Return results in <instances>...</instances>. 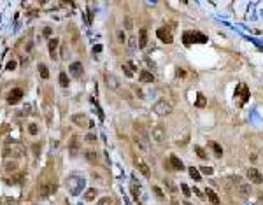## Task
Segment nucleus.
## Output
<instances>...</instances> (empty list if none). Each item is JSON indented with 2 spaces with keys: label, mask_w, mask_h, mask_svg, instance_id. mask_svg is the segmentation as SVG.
Instances as JSON below:
<instances>
[{
  "label": "nucleus",
  "mask_w": 263,
  "mask_h": 205,
  "mask_svg": "<svg viewBox=\"0 0 263 205\" xmlns=\"http://www.w3.org/2000/svg\"><path fill=\"white\" fill-rule=\"evenodd\" d=\"M172 104L168 102V100H165V98H161V100H158L156 104H155V107H153V110H155V114H158V116H170L172 114Z\"/></svg>",
  "instance_id": "nucleus-1"
},
{
  "label": "nucleus",
  "mask_w": 263,
  "mask_h": 205,
  "mask_svg": "<svg viewBox=\"0 0 263 205\" xmlns=\"http://www.w3.org/2000/svg\"><path fill=\"white\" fill-rule=\"evenodd\" d=\"M151 137L155 139L156 142H165V137H167V131H165V128L163 126H155L151 130Z\"/></svg>",
  "instance_id": "nucleus-2"
},
{
  "label": "nucleus",
  "mask_w": 263,
  "mask_h": 205,
  "mask_svg": "<svg viewBox=\"0 0 263 205\" xmlns=\"http://www.w3.org/2000/svg\"><path fill=\"white\" fill-rule=\"evenodd\" d=\"M21 98H23V89H19V88H14L11 93H9V97H7V102L12 105V104H18Z\"/></svg>",
  "instance_id": "nucleus-3"
},
{
  "label": "nucleus",
  "mask_w": 263,
  "mask_h": 205,
  "mask_svg": "<svg viewBox=\"0 0 263 205\" xmlns=\"http://www.w3.org/2000/svg\"><path fill=\"white\" fill-rule=\"evenodd\" d=\"M247 179L253 182V184H261L263 182V177H261V174L256 168H249L247 170Z\"/></svg>",
  "instance_id": "nucleus-4"
},
{
  "label": "nucleus",
  "mask_w": 263,
  "mask_h": 205,
  "mask_svg": "<svg viewBox=\"0 0 263 205\" xmlns=\"http://www.w3.org/2000/svg\"><path fill=\"white\" fill-rule=\"evenodd\" d=\"M156 35H158V39L161 40V42H167V44H170L172 40H174V37H172V33L167 30V28H158V32H156Z\"/></svg>",
  "instance_id": "nucleus-5"
},
{
  "label": "nucleus",
  "mask_w": 263,
  "mask_h": 205,
  "mask_svg": "<svg viewBox=\"0 0 263 205\" xmlns=\"http://www.w3.org/2000/svg\"><path fill=\"white\" fill-rule=\"evenodd\" d=\"M69 70H70V74H72L74 77H81V74H82V65H81V61H74V63H70Z\"/></svg>",
  "instance_id": "nucleus-6"
},
{
  "label": "nucleus",
  "mask_w": 263,
  "mask_h": 205,
  "mask_svg": "<svg viewBox=\"0 0 263 205\" xmlns=\"http://www.w3.org/2000/svg\"><path fill=\"white\" fill-rule=\"evenodd\" d=\"M135 167L142 172V175H144V177H149V175H151V168L142 161V159H135Z\"/></svg>",
  "instance_id": "nucleus-7"
},
{
  "label": "nucleus",
  "mask_w": 263,
  "mask_h": 205,
  "mask_svg": "<svg viewBox=\"0 0 263 205\" xmlns=\"http://www.w3.org/2000/svg\"><path fill=\"white\" fill-rule=\"evenodd\" d=\"M105 82H107V86L111 88V89H118V88H119L118 79H116L112 74H105Z\"/></svg>",
  "instance_id": "nucleus-8"
},
{
  "label": "nucleus",
  "mask_w": 263,
  "mask_h": 205,
  "mask_svg": "<svg viewBox=\"0 0 263 205\" xmlns=\"http://www.w3.org/2000/svg\"><path fill=\"white\" fill-rule=\"evenodd\" d=\"M242 95V104L244 102H247V98H249V91H247V88H246V84H238V88H237V91H235V95Z\"/></svg>",
  "instance_id": "nucleus-9"
},
{
  "label": "nucleus",
  "mask_w": 263,
  "mask_h": 205,
  "mask_svg": "<svg viewBox=\"0 0 263 205\" xmlns=\"http://www.w3.org/2000/svg\"><path fill=\"white\" fill-rule=\"evenodd\" d=\"M251 191H253V189H251L249 184H238V186H237V193H238L240 196H249Z\"/></svg>",
  "instance_id": "nucleus-10"
},
{
  "label": "nucleus",
  "mask_w": 263,
  "mask_h": 205,
  "mask_svg": "<svg viewBox=\"0 0 263 205\" xmlns=\"http://www.w3.org/2000/svg\"><path fill=\"white\" fill-rule=\"evenodd\" d=\"M72 121H74L76 125H79V126H86V125H88V119H86L84 114H74Z\"/></svg>",
  "instance_id": "nucleus-11"
},
{
  "label": "nucleus",
  "mask_w": 263,
  "mask_h": 205,
  "mask_svg": "<svg viewBox=\"0 0 263 205\" xmlns=\"http://www.w3.org/2000/svg\"><path fill=\"white\" fill-rule=\"evenodd\" d=\"M49 193H51V184H42V186H40V189H39V196H40L42 200H46V198L49 196Z\"/></svg>",
  "instance_id": "nucleus-12"
},
{
  "label": "nucleus",
  "mask_w": 263,
  "mask_h": 205,
  "mask_svg": "<svg viewBox=\"0 0 263 205\" xmlns=\"http://www.w3.org/2000/svg\"><path fill=\"white\" fill-rule=\"evenodd\" d=\"M170 163H172V167L175 168V170H184V163L181 161V159L177 158V156H170Z\"/></svg>",
  "instance_id": "nucleus-13"
},
{
  "label": "nucleus",
  "mask_w": 263,
  "mask_h": 205,
  "mask_svg": "<svg viewBox=\"0 0 263 205\" xmlns=\"http://www.w3.org/2000/svg\"><path fill=\"white\" fill-rule=\"evenodd\" d=\"M147 46V30H140L139 32V48H146Z\"/></svg>",
  "instance_id": "nucleus-14"
},
{
  "label": "nucleus",
  "mask_w": 263,
  "mask_h": 205,
  "mask_svg": "<svg viewBox=\"0 0 263 205\" xmlns=\"http://www.w3.org/2000/svg\"><path fill=\"white\" fill-rule=\"evenodd\" d=\"M139 79H140L142 82H153V81H155V76H153L149 70H142L140 76H139Z\"/></svg>",
  "instance_id": "nucleus-15"
},
{
  "label": "nucleus",
  "mask_w": 263,
  "mask_h": 205,
  "mask_svg": "<svg viewBox=\"0 0 263 205\" xmlns=\"http://www.w3.org/2000/svg\"><path fill=\"white\" fill-rule=\"evenodd\" d=\"M205 196H207V198H209V200H211V202H212L214 205H217V203H219V196H217V195L214 193V189L207 188V189H205Z\"/></svg>",
  "instance_id": "nucleus-16"
},
{
  "label": "nucleus",
  "mask_w": 263,
  "mask_h": 205,
  "mask_svg": "<svg viewBox=\"0 0 263 205\" xmlns=\"http://www.w3.org/2000/svg\"><path fill=\"white\" fill-rule=\"evenodd\" d=\"M58 44H60V40L55 37V39H51L49 40V44H48V48H49V53H51V56L55 58V51H56V48H58Z\"/></svg>",
  "instance_id": "nucleus-17"
},
{
  "label": "nucleus",
  "mask_w": 263,
  "mask_h": 205,
  "mask_svg": "<svg viewBox=\"0 0 263 205\" xmlns=\"http://www.w3.org/2000/svg\"><path fill=\"white\" fill-rule=\"evenodd\" d=\"M191 39H193V42H207V37L202 35L200 32H191Z\"/></svg>",
  "instance_id": "nucleus-18"
},
{
  "label": "nucleus",
  "mask_w": 263,
  "mask_h": 205,
  "mask_svg": "<svg viewBox=\"0 0 263 205\" xmlns=\"http://www.w3.org/2000/svg\"><path fill=\"white\" fill-rule=\"evenodd\" d=\"M39 72H40V77H42V79H48V77H49V70H48V67L44 65V63H39Z\"/></svg>",
  "instance_id": "nucleus-19"
},
{
  "label": "nucleus",
  "mask_w": 263,
  "mask_h": 205,
  "mask_svg": "<svg viewBox=\"0 0 263 205\" xmlns=\"http://www.w3.org/2000/svg\"><path fill=\"white\" fill-rule=\"evenodd\" d=\"M188 172H189V175H191V179H193V180H196V182H198V180L202 179V175H200V172H198V170H196L195 167H189V170H188Z\"/></svg>",
  "instance_id": "nucleus-20"
},
{
  "label": "nucleus",
  "mask_w": 263,
  "mask_h": 205,
  "mask_svg": "<svg viewBox=\"0 0 263 205\" xmlns=\"http://www.w3.org/2000/svg\"><path fill=\"white\" fill-rule=\"evenodd\" d=\"M60 84H61L63 88L69 86V77H67V74H65V72H60Z\"/></svg>",
  "instance_id": "nucleus-21"
},
{
  "label": "nucleus",
  "mask_w": 263,
  "mask_h": 205,
  "mask_svg": "<svg viewBox=\"0 0 263 205\" xmlns=\"http://www.w3.org/2000/svg\"><path fill=\"white\" fill-rule=\"evenodd\" d=\"M95 196H97V189H95V188H90V189L84 193V198H86V200H91V198H95Z\"/></svg>",
  "instance_id": "nucleus-22"
},
{
  "label": "nucleus",
  "mask_w": 263,
  "mask_h": 205,
  "mask_svg": "<svg viewBox=\"0 0 263 205\" xmlns=\"http://www.w3.org/2000/svg\"><path fill=\"white\" fill-rule=\"evenodd\" d=\"M123 72H125L126 77H132V76H134V68H132L130 65H123Z\"/></svg>",
  "instance_id": "nucleus-23"
},
{
  "label": "nucleus",
  "mask_w": 263,
  "mask_h": 205,
  "mask_svg": "<svg viewBox=\"0 0 263 205\" xmlns=\"http://www.w3.org/2000/svg\"><path fill=\"white\" fill-rule=\"evenodd\" d=\"M211 147L214 149V153H216L217 156H221V154H223V149L219 147V144H216V142H211Z\"/></svg>",
  "instance_id": "nucleus-24"
},
{
  "label": "nucleus",
  "mask_w": 263,
  "mask_h": 205,
  "mask_svg": "<svg viewBox=\"0 0 263 205\" xmlns=\"http://www.w3.org/2000/svg\"><path fill=\"white\" fill-rule=\"evenodd\" d=\"M76 147H77V137H72V144H70V154L76 156Z\"/></svg>",
  "instance_id": "nucleus-25"
},
{
  "label": "nucleus",
  "mask_w": 263,
  "mask_h": 205,
  "mask_svg": "<svg viewBox=\"0 0 263 205\" xmlns=\"http://www.w3.org/2000/svg\"><path fill=\"white\" fill-rule=\"evenodd\" d=\"M165 184H167V188H168L172 193H175V191H177V188H175V184H174V182H172L170 179H165Z\"/></svg>",
  "instance_id": "nucleus-26"
},
{
  "label": "nucleus",
  "mask_w": 263,
  "mask_h": 205,
  "mask_svg": "<svg viewBox=\"0 0 263 205\" xmlns=\"http://www.w3.org/2000/svg\"><path fill=\"white\" fill-rule=\"evenodd\" d=\"M205 105V98L202 93H198V97H196V107H204Z\"/></svg>",
  "instance_id": "nucleus-27"
},
{
  "label": "nucleus",
  "mask_w": 263,
  "mask_h": 205,
  "mask_svg": "<svg viewBox=\"0 0 263 205\" xmlns=\"http://www.w3.org/2000/svg\"><path fill=\"white\" fill-rule=\"evenodd\" d=\"M84 156L90 159V161H95V159H97V153H93V151H86Z\"/></svg>",
  "instance_id": "nucleus-28"
},
{
  "label": "nucleus",
  "mask_w": 263,
  "mask_h": 205,
  "mask_svg": "<svg viewBox=\"0 0 263 205\" xmlns=\"http://www.w3.org/2000/svg\"><path fill=\"white\" fill-rule=\"evenodd\" d=\"M183 40H184V44H186V46H189V44L193 42V39H191V32H186V33H184V37H183Z\"/></svg>",
  "instance_id": "nucleus-29"
},
{
  "label": "nucleus",
  "mask_w": 263,
  "mask_h": 205,
  "mask_svg": "<svg viewBox=\"0 0 263 205\" xmlns=\"http://www.w3.org/2000/svg\"><path fill=\"white\" fill-rule=\"evenodd\" d=\"M195 151H196V154H198V158H207V154H205V151H204L202 147L196 146V147H195Z\"/></svg>",
  "instance_id": "nucleus-30"
},
{
  "label": "nucleus",
  "mask_w": 263,
  "mask_h": 205,
  "mask_svg": "<svg viewBox=\"0 0 263 205\" xmlns=\"http://www.w3.org/2000/svg\"><path fill=\"white\" fill-rule=\"evenodd\" d=\"M200 172H204L205 175H212V174H214V170H212L211 167H202V168H200Z\"/></svg>",
  "instance_id": "nucleus-31"
},
{
  "label": "nucleus",
  "mask_w": 263,
  "mask_h": 205,
  "mask_svg": "<svg viewBox=\"0 0 263 205\" xmlns=\"http://www.w3.org/2000/svg\"><path fill=\"white\" fill-rule=\"evenodd\" d=\"M28 130H30V133H32V135H37V131H39V128H37V125H33V123H32V125L28 126Z\"/></svg>",
  "instance_id": "nucleus-32"
},
{
  "label": "nucleus",
  "mask_w": 263,
  "mask_h": 205,
  "mask_svg": "<svg viewBox=\"0 0 263 205\" xmlns=\"http://www.w3.org/2000/svg\"><path fill=\"white\" fill-rule=\"evenodd\" d=\"M16 67H18V63H16V61H9V63L5 65V68H7V70H14Z\"/></svg>",
  "instance_id": "nucleus-33"
},
{
  "label": "nucleus",
  "mask_w": 263,
  "mask_h": 205,
  "mask_svg": "<svg viewBox=\"0 0 263 205\" xmlns=\"http://www.w3.org/2000/svg\"><path fill=\"white\" fill-rule=\"evenodd\" d=\"M153 191L156 193V196H158L160 200H163V195H161V191H160V188H158V186H153Z\"/></svg>",
  "instance_id": "nucleus-34"
},
{
  "label": "nucleus",
  "mask_w": 263,
  "mask_h": 205,
  "mask_svg": "<svg viewBox=\"0 0 263 205\" xmlns=\"http://www.w3.org/2000/svg\"><path fill=\"white\" fill-rule=\"evenodd\" d=\"M125 27H126V30H132V27H134V23H132V19H130V18H126V19H125Z\"/></svg>",
  "instance_id": "nucleus-35"
},
{
  "label": "nucleus",
  "mask_w": 263,
  "mask_h": 205,
  "mask_svg": "<svg viewBox=\"0 0 263 205\" xmlns=\"http://www.w3.org/2000/svg\"><path fill=\"white\" fill-rule=\"evenodd\" d=\"M175 74H177V77H186V70H184V68H177Z\"/></svg>",
  "instance_id": "nucleus-36"
},
{
  "label": "nucleus",
  "mask_w": 263,
  "mask_h": 205,
  "mask_svg": "<svg viewBox=\"0 0 263 205\" xmlns=\"http://www.w3.org/2000/svg\"><path fill=\"white\" fill-rule=\"evenodd\" d=\"M181 189H183V193H184L186 196H189V195H191V191H189V188H188L186 184H181Z\"/></svg>",
  "instance_id": "nucleus-37"
},
{
  "label": "nucleus",
  "mask_w": 263,
  "mask_h": 205,
  "mask_svg": "<svg viewBox=\"0 0 263 205\" xmlns=\"http://www.w3.org/2000/svg\"><path fill=\"white\" fill-rule=\"evenodd\" d=\"M86 140H88V142L97 140V135H95V133H88V135H86Z\"/></svg>",
  "instance_id": "nucleus-38"
},
{
  "label": "nucleus",
  "mask_w": 263,
  "mask_h": 205,
  "mask_svg": "<svg viewBox=\"0 0 263 205\" xmlns=\"http://www.w3.org/2000/svg\"><path fill=\"white\" fill-rule=\"evenodd\" d=\"M44 35H46V37H51V33H53V30L49 28V27H46V28H44V32H42Z\"/></svg>",
  "instance_id": "nucleus-39"
},
{
  "label": "nucleus",
  "mask_w": 263,
  "mask_h": 205,
  "mask_svg": "<svg viewBox=\"0 0 263 205\" xmlns=\"http://www.w3.org/2000/svg\"><path fill=\"white\" fill-rule=\"evenodd\" d=\"M118 40H119V42H125V32H118Z\"/></svg>",
  "instance_id": "nucleus-40"
},
{
  "label": "nucleus",
  "mask_w": 263,
  "mask_h": 205,
  "mask_svg": "<svg viewBox=\"0 0 263 205\" xmlns=\"http://www.w3.org/2000/svg\"><path fill=\"white\" fill-rule=\"evenodd\" d=\"M100 203H111V198H109V196H104V198L100 200Z\"/></svg>",
  "instance_id": "nucleus-41"
},
{
  "label": "nucleus",
  "mask_w": 263,
  "mask_h": 205,
  "mask_svg": "<svg viewBox=\"0 0 263 205\" xmlns=\"http://www.w3.org/2000/svg\"><path fill=\"white\" fill-rule=\"evenodd\" d=\"M5 167H7V170H14V168H16V163H7Z\"/></svg>",
  "instance_id": "nucleus-42"
},
{
  "label": "nucleus",
  "mask_w": 263,
  "mask_h": 205,
  "mask_svg": "<svg viewBox=\"0 0 263 205\" xmlns=\"http://www.w3.org/2000/svg\"><path fill=\"white\" fill-rule=\"evenodd\" d=\"M193 191H195V195H198V196H200V198H204V195H202V193H200V191H198V189H196V188H193Z\"/></svg>",
  "instance_id": "nucleus-43"
},
{
  "label": "nucleus",
  "mask_w": 263,
  "mask_h": 205,
  "mask_svg": "<svg viewBox=\"0 0 263 205\" xmlns=\"http://www.w3.org/2000/svg\"><path fill=\"white\" fill-rule=\"evenodd\" d=\"M135 93H137V95H139V97H140V98H142V97H144V95H142V91H140V89H139V88H135Z\"/></svg>",
  "instance_id": "nucleus-44"
},
{
  "label": "nucleus",
  "mask_w": 263,
  "mask_h": 205,
  "mask_svg": "<svg viewBox=\"0 0 263 205\" xmlns=\"http://www.w3.org/2000/svg\"><path fill=\"white\" fill-rule=\"evenodd\" d=\"M184 203H186V205H191V203H188V202H184Z\"/></svg>",
  "instance_id": "nucleus-45"
},
{
  "label": "nucleus",
  "mask_w": 263,
  "mask_h": 205,
  "mask_svg": "<svg viewBox=\"0 0 263 205\" xmlns=\"http://www.w3.org/2000/svg\"><path fill=\"white\" fill-rule=\"evenodd\" d=\"M261 202H263V195H261Z\"/></svg>",
  "instance_id": "nucleus-46"
}]
</instances>
